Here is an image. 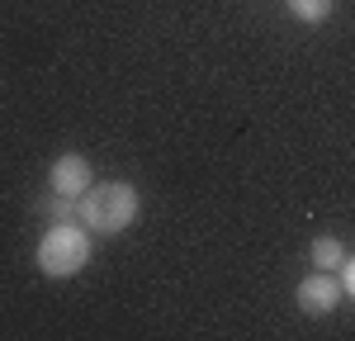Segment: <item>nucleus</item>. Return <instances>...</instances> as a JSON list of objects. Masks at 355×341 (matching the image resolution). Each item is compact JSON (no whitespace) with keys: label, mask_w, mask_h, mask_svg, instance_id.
I'll use <instances>...</instances> for the list:
<instances>
[{"label":"nucleus","mask_w":355,"mask_h":341,"mask_svg":"<svg viewBox=\"0 0 355 341\" xmlns=\"http://www.w3.org/2000/svg\"><path fill=\"white\" fill-rule=\"evenodd\" d=\"M76 213L95 237H119L137 223L142 213V195H137L128 180H95L81 199H76Z\"/></svg>","instance_id":"1"},{"label":"nucleus","mask_w":355,"mask_h":341,"mask_svg":"<svg viewBox=\"0 0 355 341\" xmlns=\"http://www.w3.org/2000/svg\"><path fill=\"white\" fill-rule=\"evenodd\" d=\"M33 256H38V270L48 280H71V275H81L85 261H90V227L62 218V223H53L43 232V242H38Z\"/></svg>","instance_id":"2"},{"label":"nucleus","mask_w":355,"mask_h":341,"mask_svg":"<svg viewBox=\"0 0 355 341\" xmlns=\"http://www.w3.org/2000/svg\"><path fill=\"white\" fill-rule=\"evenodd\" d=\"M294 299H299V308L308 313V317H327V313H336V304L346 299V289H341V275H336V270H313L308 280H299Z\"/></svg>","instance_id":"3"},{"label":"nucleus","mask_w":355,"mask_h":341,"mask_svg":"<svg viewBox=\"0 0 355 341\" xmlns=\"http://www.w3.org/2000/svg\"><path fill=\"white\" fill-rule=\"evenodd\" d=\"M90 185H95V170H90V161H85L81 152H62L53 166H48V190L62 195V199H71V204H76Z\"/></svg>","instance_id":"4"},{"label":"nucleus","mask_w":355,"mask_h":341,"mask_svg":"<svg viewBox=\"0 0 355 341\" xmlns=\"http://www.w3.org/2000/svg\"><path fill=\"white\" fill-rule=\"evenodd\" d=\"M308 256H313L318 270H341V265H346V247H341L336 237H313Z\"/></svg>","instance_id":"5"},{"label":"nucleus","mask_w":355,"mask_h":341,"mask_svg":"<svg viewBox=\"0 0 355 341\" xmlns=\"http://www.w3.org/2000/svg\"><path fill=\"white\" fill-rule=\"evenodd\" d=\"M331 10H336V0H289V15L303 24H322Z\"/></svg>","instance_id":"6"},{"label":"nucleus","mask_w":355,"mask_h":341,"mask_svg":"<svg viewBox=\"0 0 355 341\" xmlns=\"http://www.w3.org/2000/svg\"><path fill=\"white\" fill-rule=\"evenodd\" d=\"M336 275H341V289H346V299H355V256H346V265H341Z\"/></svg>","instance_id":"7"}]
</instances>
